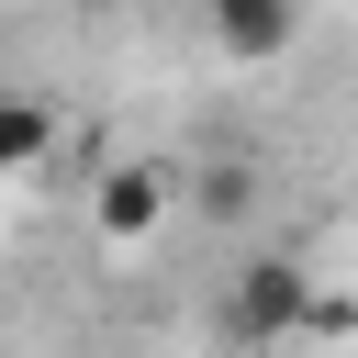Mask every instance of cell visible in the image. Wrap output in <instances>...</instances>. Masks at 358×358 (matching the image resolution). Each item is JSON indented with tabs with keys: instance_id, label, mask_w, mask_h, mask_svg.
I'll return each instance as SVG.
<instances>
[{
	"instance_id": "obj_3",
	"label": "cell",
	"mask_w": 358,
	"mask_h": 358,
	"mask_svg": "<svg viewBox=\"0 0 358 358\" xmlns=\"http://www.w3.org/2000/svg\"><path fill=\"white\" fill-rule=\"evenodd\" d=\"M201 22H213V45L235 67H280L302 45V0H201Z\"/></svg>"
},
{
	"instance_id": "obj_1",
	"label": "cell",
	"mask_w": 358,
	"mask_h": 358,
	"mask_svg": "<svg viewBox=\"0 0 358 358\" xmlns=\"http://www.w3.org/2000/svg\"><path fill=\"white\" fill-rule=\"evenodd\" d=\"M313 313H324V280H313V257H291V246H257V257L224 280V336H235L246 358L313 336Z\"/></svg>"
},
{
	"instance_id": "obj_2",
	"label": "cell",
	"mask_w": 358,
	"mask_h": 358,
	"mask_svg": "<svg viewBox=\"0 0 358 358\" xmlns=\"http://www.w3.org/2000/svg\"><path fill=\"white\" fill-rule=\"evenodd\" d=\"M157 224H179V168L123 157V168L90 179V235H101V246H145Z\"/></svg>"
},
{
	"instance_id": "obj_5",
	"label": "cell",
	"mask_w": 358,
	"mask_h": 358,
	"mask_svg": "<svg viewBox=\"0 0 358 358\" xmlns=\"http://www.w3.org/2000/svg\"><path fill=\"white\" fill-rule=\"evenodd\" d=\"M45 145H56V112H45L34 90H0V179H22Z\"/></svg>"
},
{
	"instance_id": "obj_4",
	"label": "cell",
	"mask_w": 358,
	"mask_h": 358,
	"mask_svg": "<svg viewBox=\"0 0 358 358\" xmlns=\"http://www.w3.org/2000/svg\"><path fill=\"white\" fill-rule=\"evenodd\" d=\"M179 201H190V213H213V224H246V213H257V168H246V157H213V168H190V179H179Z\"/></svg>"
}]
</instances>
